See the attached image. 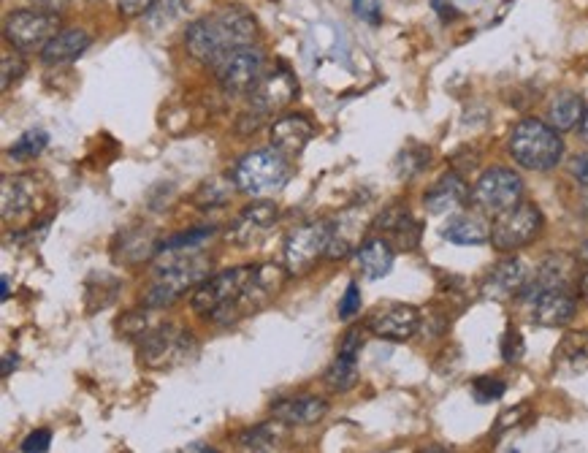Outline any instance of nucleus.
<instances>
[{
	"mask_svg": "<svg viewBox=\"0 0 588 453\" xmlns=\"http://www.w3.org/2000/svg\"><path fill=\"white\" fill-rule=\"evenodd\" d=\"M336 220H309L304 226L293 228L285 239V269L288 274H307L320 258H328L334 242Z\"/></svg>",
	"mask_w": 588,
	"mask_h": 453,
	"instance_id": "obj_8",
	"label": "nucleus"
},
{
	"mask_svg": "<svg viewBox=\"0 0 588 453\" xmlns=\"http://www.w3.org/2000/svg\"><path fill=\"white\" fill-rule=\"evenodd\" d=\"M90 41H93L90 33L82 28L60 30V33L49 41L47 49L41 52V63H44V66H68V63H74V60H79V55L87 52Z\"/></svg>",
	"mask_w": 588,
	"mask_h": 453,
	"instance_id": "obj_25",
	"label": "nucleus"
},
{
	"mask_svg": "<svg viewBox=\"0 0 588 453\" xmlns=\"http://www.w3.org/2000/svg\"><path fill=\"white\" fill-rule=\"evenodd\" d=\"M196 350L193 334L177 323H160L139 337V361L150 369L179 367L193 359Z\"/></svg>",
	"mask_w": 588,
	"mask_h": 453,
	"instance_id": "obj_6",
	"label": "nucleus"
},
{
	"mask_svg": "<svg viewBox=\"0 0 588 453\" xmlns=\"http://www.w3.org/2000/svg\"><path fill=\"white\" fill-rule=\"evenodd\" d=\"M3 299H9V280L3 277Z\"/></svg>",
	"mask_w": 588,
	"mask_h": 453,
	"instance_id": "obj_49",
	"label": "nucleus"
},
{
	"mask_svg": "<svg viewBox=\"0 0 588 453\" xmlns=\"http://www.w3.org/2000/svg\"><path fill=\"white\" fill-rule=\"evenodd\" d=\"M439 234H442V239L461 247L491 245V223L480 212H458V215L448 218V223L442 226Z\"/></svg>",
	"mask_w": 588,
	"mask_h": 453,
	"instance_id": "obj_20",
	"label": "nucleus"
},
{
	"mask_svg": "<svg viewBox=\"0 0 588 453\" xmlns=\"http://www.w3.org/2000/svg\"><path fill=\"white\" fill-rule=\"evenodd\" d=\"M364 329H361V326L347 329V334L342 337V345H339V356H347V359H358V356H361V348H364Z\"/></svg>",
	"mask_w": 588,
	"mask_h": 453,
	"instance_id": "obj_37",
	"label": "nucleus"
},
{
	"mask_svg": "<svg viewBox=\"0 0 588 453\" xmlns=\"http://www.w3.org/2000/svg\"><path fill=\"white\" fill-rule=\"evenodd\" d=\"M545 215L532 201H521L518 207L507 209L504 215L491 223V247L504 255H513L515 250L529 247L542 234Z\"/></svg>",
	"mask_w": 588,
	"mask_h": 453,
	"instance_id": "obj_9",
	"label": "nucleus"
},
{
	"mask_svg": "<svg viewBox=\"0 0 588 453\" xmlns=\"http://www.w3.org/2000/svg\"><path fill=\"white\" fill-rule=\"evenodd\" d=\"M353 3L355 17L364 19L369 25H380L383 22V0H350Z\"/></svg>",
	"mask_w": 588,
	"mask_h": 453,
	"instance_id": "obj_35",
	"label": "nucleus"
},
{
	"mask_svg": "<svg viewBox=\"0 0 588 453\" xmlns=\"http://www.w3.org/2000/svg\"><path fill=\"white\" fill-rule=\"evenodd\" d=\"M280 218V212L277 207L271 204V201H258V204H250V207H244L236 220L228 226L225 231V239L236 247H252L261 242L263 236L269 234L274 223Z\"/></svg>",
	"mask_w": 588,
	"mask_h": 453,
	"instance_id": "obj_14",
	"label": "nucleus"
},
{
	"mask_svg": "<svg viewBox=\"0 0 588 453\" xmlns=\"http://www.w3.org/2000/svg\"><path fill=\"white\" fill-rule=\"evenodd\" d=\"M60 33V17L47 9H22L6 19V41L17 52H44Z\"/></svg>",
	"mask_w": 588,
	"mask_h": 453,
	"instance_id": "obj_10",
	"label": "nucleus"
},
{
	"mask_svg": "<svg viewBox=\"0 0 588 453\" xmlns=\"http://www.w3.org/2000/svg\"><path fill=\"white\" fill-rule=\"evenodd\" d=\"M312 123H309L304 114H282L271 123V147L280 150L282 155H299L307 142L312 139Z\"/></svg>",
	"mask_w": 588,
	"mask_h": 453,
	"instance_id": "obj_21",
	"label": "nucleus"
},
{
	"mask_svg": "<svg viewBox=\"0 0 588 453\" xmlns=\"http://www.w3.org/2000/svg\"><path fill=\"white\" fill-rule=\"evenodd\" d=\"M423 315L418 307L402 302H385L374 307L366 318V331H372L374 337L388 342H407L420 331Z\"/></svg>",
	"mask_w": 588,
	"mask_h": 453,
	"instance_id": "obj_12",
	"label": "nucleus"
},
{
	"mask_svg": "<svg viewBox=\"0 0 588 453\" xmlns=\"http://www.w3.org/2000/svg\"><path fill=\"white\" fill-rule=\"evenodd\" d=\"M212 269V258L201 247L190 250H158L152 264V283L144 291L147 307H171L185 291H196Z\"/></svg>",
	"mask_w": 588,
	"mask_h": 453,
	"instance_id": "obj_2",
	"label": "nucleus"
},
{
	"mask_svg": "<svg viewBox=\"0 0 588 453\" xmlns=\"http://www.w3.org/2000/svg\"><path fill=\"white\" fill-rule=\"evenodd\" d=\"M578 293H580V299H586L588 302V272H583L578 277Z\"/></svg>",
	"mask_w": 588,
	"mask_h": 453,
	"instance_id": "obj_46",
	"label": "nucleus"
},
{
	"mask_svg": "<svg viewBox=\"0 0 588 453\" xmlns=\"http://www.w3.org/2000/svg\"><path fill=\"white\" fill-rule=\"evenodd\" d=\"M323 380H326V386L331 391H339V394L350 391L355 386V380H358V359H347V356L336 353L334 364L326 369Z\"/></svg>",
	"mask_w": 588,
	"mask_h": 453,
	"instance_id": "obj_30",
	"label": "nucleus"
},
{
	"mask_svg": "<svg viewBox=\"0 0 588 453\" xmlns=\"http://www.w3.org/2000/svg\"><path fill=\"white\" fill-rule=\"evenodd\" d=\"M285 272H288V269H280V266L274 264L252 266V274L250 280H247V285H244V291L236 296L234 302L217 307L209 318L215 323H220V326H228V323L242 321L247 315H255V312L263 310V307L282 291V285H285Z\"/></svg>",
	"mask_w": 588,
	"mask_h": 453,
	"instance_id": "obj_5",
	"label": "nucleus"
},
{
	"mask_svg": "<svg viewBox=\"0 0 588 453\" xmlns=\"http://www.w3.org/2000/svg\"><path fill=\"white\" fill-rule=\"evenodd\" d=\"M504 391H507V386L499 378H475V383H472V397H475L477 405H491V402L504 397Z\"/></svg>",
	"mask_w": 588,
	"mask_h": 453,
	"instance_id": "obj_33",
	"label": "nucleus"
},
{
	"mask_svg": "<svg viewBox=\"0 0 588 453\" xmlns=\"http://www.w3.org/2000/svg\"><path fill=\"white\" fill-rule=\"evenodd\" d=\"M472 199V188L458 171H445L426 193H423V207L431 215H445L453 209L464 207Z\"/></svg>",
	"mask_w": 588,
	"mask_h": 453,
	"instance_id": "obj_18",
	"label": "nucleus"
},
{
	"mask_svg": "<svg viewBox=\"0 0 588 453\" xmlns=\"http://www.w3.org/2000/svg\"><path fill=\"white\" fill-rule=\"evenodd\" d=\"M17 364H19V356H14V353L3 356V378H9L11 369H17Z\"/></svg>",
	"mask_w": 588,
	"mask_h": 453,
	"instance_id": "obj_43",
	"label": "nucleus"
},
{
	"mask_svg": "<svg viewBox=\"0 0 588 453\" xmlns=\"http://www.w3.org/2000/svg\"><path fill=\"white\" fill-rule=\"evenodd\" d=\"M418 453H453L450 448H442V445H429V448H423V451Z\"/></svg>",
	"mask_w": 588,
	"mask_h": 453,
	"instance_id": "obj_47",
	"label": "nucleus"
},
{
	"mask_svg": "<svg viewBox=\"0 0 588 453\" xmlns=\"http://www.w3.org/2000/svg\"><path fill=\"white\" fill-rule=\"evenodd\" d=\"M429 161L431 152L426 150V147L412 144V147H407V150L399 155V166H396V171H399V177H404V180H412V177H418L420 171L429 166Z\"/></svg>",
	"mask_w": 588,
	"mask_h": 453,
	"instance_id": "obj_32",
	"label": "nucleus"
},
{
	"mask_svg": "<svg viewBox=\"0 0 588 453\" xmlns=\"http://www.w3.org/2000/svg\"><path fill=\"white\" fill-rule=\"evenodd\" d=\"M507 152L521 169L553 171L564 158V139L540 117H526L507 136Z\"/></svg>",
	"mask_w": 588,
	"mask_h": 453,
	"instance_id": "obj_3",
	"label": "nucleus"
},
{
	"mask_svg": "<svg viewBox=\"0 0 588 453\" xmlns=\"http://www.w3.org/2000/svg\"><path fill=\"white\" fill-rule=\"evenodd\" d=\"M52 445V432L49 429H36L22 440V453H47Z\"/></svg>",
	"mask_w": 588,
	"mask_h": 453,
	"instance_id": "obj_39",
	"label": "nucleus"
},
{
	"mask_svg": "<svg viewBox=\"0 0 588 453\" xmlns=\"http://www.w3.org/2000/svg\"><path fill=\"white\" fill-rule=\"evenodd\" d=\"M583 112H586V104L578 93L572 90H561L548 101V109H545V123L556 128L559 133L578 131L580 120H583Z\"/></svg>",
	"mask_w": 588,
	"mask_h": 453,
	"instance_id": "obj_27",
	"label": "nucleus"
},
{
	"mask_svg": "<svg viewBox=\"0 0 588 453\" xmlns=\"http://www.w3.org/2000/svg\"><path fill=\"white\" fill-rule=\"evenodd\" d=\"M358 312H361V288H358V283H350L345 296H342V302H339V318L350 321Z\"/></svg>",
	"mask_w": 588,
	"mask_h": 453,
	"instance_id": "obj_36",
	"label": "nucleus"
},
{
	"mask_svg": "<svg viewBox=\"0 0 588 453\" xmlns=\"http://www.w3.org/2000/svg\"><path fill=\"white\" fill-rule=\"evenodd\" d=\"M529 304V315L537 326H548V329H561L575 318L578 312V299L572 296L567 288H553V291H542L532 299H523Z\"/></svg>",
	"mask_w": 588,
	"mask_h": 453,
	"instance_id": "obj_16",
	"label": "nucleus"
},
{
	"mask_svg": "<svg viewBox=\"0 0 588 453\" xmlns=\"http://www.w3.org/2000/svg\"><path fill=\"white\" fill-rule=\"evenodd\" d=\"M182 453H215V451H209V448H204V445H193V448H187V451Z\"/></svg>",
	"mask_w": 588,
	"mask_h": 453,
	"instance_id": "obj_48",
	"label": "nucleus"
},
{
	"mask_svg": "<svg viewBox=\"0 0 588 453\" xmlns=\"http://www.w3.org/2000/svg\"><path fill=\"white\" fill-rule=\"evenodd\" d=\"M570 174H572V180L578 182V185L588 188V150L578 152V155L572 158V161H570Z\"/></svg>",
	"mask_w": 588,
	"mask_h": 453,
	"instance_id": "obj_40",
	"label": "nucleus"
},
{
	"mask_svg": "<svg viewBox=\"0 0 588 453\" xmlns=\"http://www.w3.org/2000/svg\"><path fill=\"white\" fill-rule=\"evenodd\" d=\"M553 361H556V367L572 372V375L588 369V331H572L567 337H561Z\"/></svg>",
	"mask_w": 588,
	"mask_h": 453,
	"instance_id": "obj_29",
	"label": "nucleus"
},
{
	"mask_svg": "<svg viewBox=\"0 0 588 453\" xmlns=\"http://www.w3.org/2000/svg\"><path fill=\"white\" fill-rule=\"evenodd\" d=\"M529 280H532L529 264L518 255H504L502 261H496L488 269L486 280H483V293L488 299H513V296H521Z\"/></svg>",
	"mask_w": 588,
	"mask_h": 453,
	"instance_id": "obj_15",
	"label": "nucleus"
},
{
	"mask_svg": "<svg viewBox=\"0 0 588 453\" xmlns=\"http://www.w3.org/2000/svg\"><path fill=\"white\" fill-rule=\"evenodd\" d=\"M290 174H293V166H290L288 155H282L274 147H266V150L247 152L242 161L236 163L234 185L244 196L266 199L271 193L285 188Z\"/></svg>",
	"mask_w": 588,
	"mask_h": 453,
	"instance_id": "obj_4",
	"label": "nucleus"
},
{
	"mask_svg": "<svg viewBox=\"0 0 588 453\" xmlns=\"http://www.w3.org/2000/svg\"><path fill=\"white\" fill-rule=\"evenodd\" d=\"M572 272H575V261H572L570 255H548L532 272V280L523 288L521 299H532L537 293L553 291V288H567L570 291Z\"/></svg>",
	"mask_w": 588,
	"mask_h": 453,
	"instance_id": "obj_19",
	"label": "nucleus"
},
{
	"mask_svg": "<svg viewBox=\"0 0 588 453\" xmlns=\"http://www.w3.org/2000/svg\"><path fill=\"white\" fill-rule=\"evenodd\" d=\"M328 402L320 397H293L280 399L271 405V416L285 426H312L320 418H326Z\"/></svg>",
	"mask_w": 588,
	"mask_h": 453,
	"instance_id": "obj_23",
	"label": "nucleus"
},
{
	"mask_svg": "<svg viewBox=\"0 0 588 453\" xmlns=\"http://www.w3.org/2000/svg\"><path fill=\"white\" fill-rule=\"evenodd\" d=\"M255 30H258V25L247 11L223 9L212 17H201L193 25H187V52L206 66H217L228 52L250 47Z\"/></svg>",
	"mask_w": 588,
	"mask_h": 453,
	"instance_id": "obj_1",
	"label": "nucleus"
},
{
	"mask_svg": "<svg viewBox=\"0 0 588 453\" xmlns=\"http://www.w3.org/2000/svg\"><path fill=\"white\" fill-rule=\"evenodd\" d=\"M523 353H526V345H523L521 331L507 329V334L502 337V359L507 364H518L523 359Z\"/></svg>",
	"mask_w": 588,
	"mask_h": 453,
	"instance_id": "obj_34",
	"label": "nucleus"
},
{
	"mask_svg": "<svg viewBox=\"0 0 588 453\" xmlns=\"http://www.w3.org/2000/svg\"><path fill=\"white\" fill-rule=\"evenodd\" d=\"M578 136H580V142L588 144V106H586V112H583V120H580L578 125Z\"/></svg>",
	"mask_w": 588,
	"mask_h": 453,
	"instance_id": "obj_45",
	"label": "nucleus"
},
{
	"mask_svg": "<svg viewBox=\"0 0 588 453\" xmlns=\"http://www.w3.org/2000/svg\"><path fill=\"white\" fill-rule=\"evenodd\" d=\"M355 261H358V269L364 272L366 280H383L393 269L396 247L385 236H372L355 250Z\"/></svg>",
	"mask_w": 588,
	"mask_h": 453,
	"instance_id": "obj_24",
	"label": "nucleus"
},
{
	"mask_svg": "<svg viewBox=\"0 0 588 453\" xmlns=\"http://www.w3.org/2000/svg\"><path fill=\"white\" fill-rule=\"evenodd\" d=\"M0 204H3V220H17L36 204V180L28 174L6 177L0 188Z\"/></svg>",
	"mask_w": 588,
	"mask_h": 453,
	"instance_id": "obj_26",
	"label": "nucleus"
},
{
	"mask_svg": "<svg viewBox=\"0 0 588 453\" xmlns=\"http://www.w3.org/2000/svg\"><path fill=\"white\" fill-rule=\"evenodd\" d=\"M152 3H155V0H117V9H120V14H125V17H139V14L152 9Z\"/></svg>",
	"mask_w": 588,
	"mask_h": 453,
	"instance_id": "obj_41",
	"label": "nucleus"
},
{
	"mask_svg": "<svg viewBox=\"0 0 588 453\" xmlns=\"http://www.w3.org/2000/svg\"><path fill=\"white\" fill-rule=\"evenodd\" d=\"M374 226L399 250H415L420 245V223L404 207H388Z\"/></svg>",
	"mask_w": 588,
	"mask_h": 453,
	"instance_id": "obj_22",
	"label": "nucleus"
},
{
	"mask_svg": "<svg viewBox=\"0 0 588 453\" xmlns=\"http://www.w3.org/2000/svg\"><path fill=\"white\" fill-rule=\"evenodd\" d=\"M575 261L588 264V239H583V242L578 245V250H575Z\"/></svg>",
	"mask_w": 588,
	"mask_h": 453,
	"instance_id": "obj_44",
	"label": "nucleus"
},
{
	"mask_svg": "<svg viewBox=\"0 0 588 453\" xmlns=\"http://www.w3.org/2000/svg\"><path fill=\"white\" fill-rule=\"evenodd\" d=\"M285 437H288V429L282 421L277 424H255L250 429H244L236 435V448L244 453H274L285 443Z\"/></svg>",
	"mask_w": 588,
	"mask_h": 453,
	"instance_id": "obj_28",
	"label": "nucleus"
},
{
	"mask_svg": "<svg viewBox=\"0 0 588 453\" xmlns=\"http://www.w3.org/2000/svg\"><path fill=\"white\" fill-rule=\"evenodd\" d=\"M252 266H236V269H225L212 277H206L204 283L198 285L193 296H190V307L201 315H212L217 307L234 302L236 296L244 291V285L250 280Z\"/></svg>",
	"mask_w": 588,
	"mask_h": 453,
	"instance_id": "obj_13",
	"label": "nucleus"
},
{
	"mask_svg": "<svg viewBox=\"0 0 588 453\" xmlns=\"http://www.w3.org/2000/svg\"><path fill=\"white\" fill-rule=\"evenodd\" d=\"M296 93H299L296 76L290 74L285 66H277L274 71H269V74H263L258 87L250 93V101L252 106H255V112L271 114L285 109V106L296 98Z\"/></svg>",
	"mask_w": 588,
	"mask_h": 453,
	"instance_id": "obj_17",
	"label": "nucleus"
},
{
	"mask_svg": "<svg viewBox=\"0 0 588 453\" xmlns=\"http://www.w3.org/2000/svg\"><path fill=\"white\" fill-rule=\"evenodd\" d=\"M263 66H266V57L261 49L252 47V44L239 47L228 52L215 66L217 82L223 85L225 93H252L266 74Z\"/></svg>",
	"mask_w": 588,
	"mask_h": 453,
	"instance_id": "obj_11",
	"label": "nucleus"
},
{
	"mask_svg": "<svg viewBox=\"0 0 588 453\" xmlns=\"http://www.w3.org/2000/svg\"><path fill=\"white\" fill-rule=\"evenodd\" d=\"M472 207L486 218H499L523 201V177L507 166H491L472 185Z\"/></svg>",
	"mask_w": 588,
	"mask_h": 453,
	"instance_id": "obj_7",
	"label": "nucleus"
},
{
	"mask_svg": "<svg viewBox=\"0 0 588 453\" xmlns=\"http://www.w3.org/2000/svg\"><path fill=\"white\" fill-rule=\"evenodd\" d=\"M25 74V60L17 52H3V90H9L11 82H17Z\"/></svg>",
	"mask_w": 588,
	"mask_h": 453,
	"instance_id": "obj_38",
	"label": "nucleus"
},
{
	"mask_svg": "<svg viewBox=\"0 0 588 453\" xmlns=\"http://www.w3.org/2000/svg\"><path fill=\"white\" fill-rule=\"evenodd\" d=\"M47 142V133L41 131V128H33V131H25L19 136L17 142H14V147L9 150V155L14 161H33V158H38V155L44 152Z\"/></svg>",
	"mask_w": 588,
	"mask_h": 453,
	"instance_id": "obj_31",
	"label": "nucleus"
},
{
	"mask_svg": "<svg viewBox=\"0 0 588 453\" xmlns=\"http://www.w3.org/2000/svg\"><path fill=\"white\" fill-rule=\"evenodd\" d=\"M431 6H434V9H439V17L445 19V22H448V19H456V9H453V6H448L445 0H431Z\"/></svg>",
	"mask_w": 588,
	"mask_h": 453,
	"instance_id": "obj_42",
	"label": "nucleus"
}]
</instances>
